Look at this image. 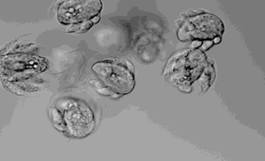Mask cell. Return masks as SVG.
I'll return each mask as SVG.
<instances>
[{
    "instance_id": "30bf717a",
    "label": "cell",
    "mask_w": 265,
    "mask_h": 161,
    "mask_svg": "<svg viewBox=\"0 0 265 161\" xmlns=\"http://www.w3.org/2000/svg\"><path fill=\"white\" fill-rule=\"evenodd\" d=\"M51 118L52 120V123L54 126L59 129V131H66V126L64 120V115L62 113L59 111L57 107H55L51 108Z\"/></svg>"
},
{
    "instance_id": "277c9868",
    "label": "cell",
    "mask_w": 265,
    "mask_h": 161,
    "mask_svg": "<svg viewBox=\"0 0 265 161\" xmlns=\"http://www.w3.org/2000/svg\"><path fill=\"white\" fill-rule=\"evenodd\" d=\"M62 114L66 131L72 136L82 138L90 134L93 130L95 124L93 113L85 104L77 103Z\"/></svg>"
},
{
    "instance_id": "9c48e42d",
    "label": "cell",
    "mask_w": 265,
    "mask_h": 161,
    "mask_svg": "<svg viewBox=\"0 0 265 161\" xmlns=\"http://www.w3.org/2000/svg\"><path fill=\"white\" fill-rule=\"evenodd\" d=\"M206 58L204 52L201 51L199 49L192 50L189 53L187 54V62H186L185 67L187 69L195 68L206 61Z\"/></svg>"
},
{
    "instance_id": "6da1fadb",
    "label": "cell",
    "mask_w": 265,
    "mask_h": 161,
    "mask_svg": "<svg viewBox=\"0 0 265 161\" xmlns=\"http://www.w3.org/2000/svg\"><path fill=\"white\" fill-rule=\"evenodd\" d=\"M225 32V26L219 17L203 12L199 15L184 19L179 27L177 36L182 42L209 41L221 37Z\"/></svg>"
},
{
    "instance_id": "3957f363",
    "label": "cell",
    "mask_w": 265,
    "mask_h": 161,
    "mask_svg": "<svg viewBox=\"0 0 265 161\" xmlns=\"http://www.w3.org/2000/svg\"><path fill=\"white\" fill-rule=\"evenodd\" d=\"M102 6L100 0H67L60 4L58 19L64 25L82 23L98 16Z\"/></svg>"
},
{
    "instance_id": "4fadbf2b",
    "label": "cell",
    "mask_w": 265,
    "mask_h": 161,
    "mask_svg": "<svg viewBox=\"0 0 265 161\" xmlns=\"http://www.w3.org/2000/svg\"><path fill=\"white\" fill-rule=\"evenodd\" d=\"M2 83L4 84L5 88L9 90L10 92H12V93H14V94H19V95H24L25 94V92L20 90V86H18L17 84L12 83V82L5 81V83H4V81H2Z\"/></svg>"
},
{
    "instance_id": "8fae6325",
    "label": "cell",
    "mask_w": 265,
    "mask_h": 161,
    "mask_svg": "<svg viewBox=\"0 0 265 161\" xmlns=\"http://www.w3.org/2000/svg\"><path fill=\"white\" fill-rule=\"evenodd\" d=\"M90 84L94 85V87L102 95L112 96L113 98H118L120 96L116 92L112 91L111 89L106 87V85H104V83H100L97 80H92L90 81Z\"/></svg>"
},
{
    "instance_id": "5bb4252c",
    "label": "cell",
    "mask_w": 265,
    "mask_h": 161,
    "mask_svg": "<svg viewBox=\"0 0 265 161\" xmlns=\"http://www.w3.org/2000/svg\"><path fill=\"white\" fill-rule=\"evenodd\" d=\"M214 45V42H213V40H209V41H203L202 45L199 48V50L203 52H205L209 49H211V47Z\"/></svg>"
},
{
    "instance_id": "9a60e30c",
    "label": "cell",
    "mask_w": 265,
    "mask_h": 161,
    "mask_svg": "<svg viewBox=\"0 0 265 161\" xmlns=\"http://www.w3.org/2000/svg\"><path fill=\"white\" fill-rule=\"evenodd\" d=\"M220 42H221V37H216V38L213 39L214 44H218Z\"/></svg>"
},
{
    "instance_id": "7c38bea8",
    "label": "cell",
    "mask_w": 265,
    "mask_h": 161,
    "mask_svg": "<svg viewBox=\"0 0 265 161\" xmlns=\"http://www.w3.org/2000/svg\"><path fill=\"white\" fill-rule=\"evenodd\" d=\"M207 65H208V63L205 61L202 65H200V66L195 67V68L188 69V72H189V80H190L191 84H193L195 80H198L200 76L202 75L203 69L206 67Z\"/></svg>"
},
{
    "instance_id": "8992f818",
    "label": "cell",
    "mask_w": 265,
    "mask_h": 161,
    "mask_svg": "<svg viewBox=\"0 0 265 161\" xmlns=\"http://www.w3.org/2000/svg\"><path fill=\"white\" fill-rule=\"evenodd\" d=\"M191 50V49H187V50L173 54L166 65V67L164 70V75L168 76L177 70L185 67L186 62H187V54L189 53Z\"/></svg>"
},
{
    "instance_id": "52a82bcc",
    "label": "cell",
    "mask_w": 265,
    "mask_h": 161,
    "mask_svg": "<svg viewBox=\"0 0 265 161\" xmlns=\"http://www.w3.org/2000/svg\"><path fill=\"white\" fill-rule=\"evenodd\" d=\"M11 44L12 46H9V44L5 46V50L2 51V56L9 53H32L37 50V45L30 42H13Z\"/></svg>"
},
{
    "instance_id": "7a4b0ae2",
    "label": "cell",
    "mask_w": 265,
    "mask_h": 161,
    "mask_svg": "<svg viewBox=\"0 0 265 161\" xmlns=\"http://www.w3.org/2000/svg\"><path fill=\"white\" fill-rule=\"evenodd\" d=\"M92 71L106 87L120 95L132 92L134 87L133 73L127 66L118 63L114 58L96 63Z\"/></svg>"
},
{
    "instance_id": "5b68a950",
    "label": "cell",
    "mask_w": 265,
    "mask_h": 161,
    "mask_svg": "<svg viewBox=\"0 0 265 161\" xmlns=\"http://www.w3.org/2000/svg\"><path fill=\"white\" fill-rule=\"evenodd\" d=\"M48 62L43 58L32 56L29 54L16 53L2 56L1 67L2 70H9L14 72H26L35 70L39 73L44 72L48 67Z\"/></svg>"
},
{
    "instance_id": "ba28073f",
    "label": "cell",
    "mask_w": 265,
    "mask_h": 161,
    "mask_svg": "<svg viewBox=\"0 0 265 161\" xmlns=\"http://www.w3.org/2000/svg\"><path fill=\"white\" fill-rule=\"evenodd\" d=\"M215 69L213 65L208 64L206 67L203 69L202 75L200 76V86L202 89V92H206L210 88L211 84H213L215 80Z\"/></svg>"
}]
</instances>
